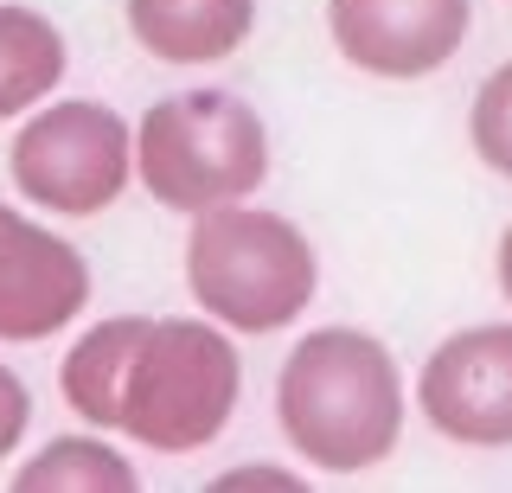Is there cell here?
I'll use <instances>...</instances> for the list:
<instances>
[{"label": "cell", "mask_w": 512, "mask_h": 493, "mask_svg": "<svg viewBox=\"0 0 512 493\" xmlns=\"http://www.w3.org/2000/svg\"><path fill=\"white\" fill-rule=\"evenodd\" d=\"M186 295L231 333H288L320 295V250L276 205H218L186 218Z\"/></svg>", "instance_id": "2"}, {"label": "cell", "mask_w": 512, "mask_h": 493, "mask_svg": "<svg viewBox=\"0 0 512 493\" xmlns=\"http://www.w3.org/2000/svg\"><path fill=\"white\" fill-rule=\"evenodd\" d=\"M493 282H500V301L512 308V218H506V231H500V250H493Z\"/></svg>", "instance_id": "16"}, {"label": "cell", "mask_w": 512, "mask_h": 493, "mask_svg": "<svg viewBox=\"0 0 512 493\" xmlns=\"http://www.w3.org/2000/svg\"><path fill=\"white\" fill-rule=\"evenodd\" d=\"M416 417L455 449H512V321H474L416 365Z\"/></svg>", "instance_id": "6"}, {"label": "cell", "mask_w": 512, "mask_h": 493, "mask_svg": "<svg viewBox=\"0 0 512 493\" xmlns=\"http://www.w3.org/2000/svg\"><path fill=\"white\" fill-rule=\"evenodd\" d=\"M269 122L237 90H173L135 116V173L141 193L180 218L256 199L269 186Z\"/></svg>", "instance_id": "3"}, {"label": "cell", "mask_w": 512, "mask_h": 493, "mask_svg": "<svg viewBox=\"0 0 512 493\" xmlns=\"http://www.w3.org/2000/svg\"><path fill=\"white\" fill-rule=\"evenodd\" d=\"M122 20L154 65L205 71L250 45L256 0H122Z\"/></svg>", "instance_id": "9"}, {"label": "cell", "mask_w": 512, "mask_h": 493, "mask_svg": "<svg viewBox=\"0 0 512 493\" xmlns=\"http://www.w3.org/2000/svg\"><path fill=\"white\" fill-rule=\"evenodd\" d=\"M237 404H244L237 333L212 314H154L128 365L116 436L148 455H199L231 429Z\"/></svg>", "instance_id": "4"}, {"label": "cell", "mask_w": 512, "mask_h": 493, "mask_svg": "<svg viewBox=\"0 0 512 493\" xmlns=\"http://www.w3.org/2000/svg\"><path fill=\"white\" fill-rule=\"evenodd\" d=\"M218 493H301L308 487V474L301 468H282V461H237V468H218L212 474Z\"/></svg>", "instance_id": "14"}, {"label": "cell", "mask_w": 512, "mask_h": 493, "mask_svg": "<svg viewBox=\"0 0 512 493\" xmlns=\"http://www.w3.org/2000/svg\"><path fill=\"white\" fill-rule=\"evenodd\" d=\"M13 487L20 493H135L141 468L122 455L116 429H64V436L39 442L20 468H13Z\"/></svg>", "instance_id": "12"}, {"label": "cell", "mask_w": 512, "mask_h": 493, "mask_svg": "<svg viewBox=\"0 0 512 493\" xmlns=\"http://www.w3.org/2000/svg\"><path fill=\"white\" fill-rule=\"evenodd\" d=\"M148 327H154V314H103L96 327H84L71 340V353L58 359V397L77 423H96V429L122 423L128 365H135Z\"/></svg>", "instance_id": "10"}, {"label": "cell", "mask_w": 512, "mask_h": 493, "mask_svg": "<svg viewBox=\"0 0 512 493\" xmlns=\"http://www.w3.org/2000/svg\"><path fill=\"white\" fill-rule=\"evenodd\" d=\"M26 429H32V391H26V378L0 359V461L20 455Z\"/></svg>", "instance_id": "15"}, {"label": "cell", "mask_w": 512, "mask_h": 493, "mask_svg": "<svg viewBox=\"0 0 512 493\" xmlns=\"http://www.w3.org/2000/svg\"><path fill=\"white\" fill-rule=\"evenodd\" d=\"M468 148L487 173H500L512 186V58L493 65L487 77L474 84V103H468Z\"/></svg>", "instance_id": "13"}, {"label": "cell", "mask_w": 512, "mask_h": 493, "mask_svg": "<svg viewBox=\"0 0 512 493\" xmlns=\"http://www.w3.org/2000/svg\"><path fill=\"white\" fill-rule=\"evenodd\" d=\"M474 33V0H327L340 65L378 84H423L448 71Z\"/></svg>", "instance_id": "7"}, {"label": "cell", "mask_w": 512, "mask_h": 493, "mask_svg": "<svg viewBox=\"0 0 512 493\" xmlns=\"http://www.w3.org/2000/svg\"><path fill=\"white\" fill-rule=\"evenodd\" d=\"M7 180L52 218H103L135 173V122L96 97H52L20 116L7 148Z\"/></svg>", "instance_id": "5"}, {"label": "cell", "mask_w": 512, "mask_h": 493, "mask_svg": "<svg viewBox=\"0 0 512 493\" xmlns=\"http://www.w3.org/2000/svg\"><path fill=\"white\" fill-rule=\"evenodd\" d=\"M90 257L45 218L0 199V346H39L90 308Z\"/></svg>", "instance_id": "8"}, {"label": "cell", "mask_w": 512, "mask_h": 493, "mask_svg": "<svg viewBox=\"0 0 512 493\" xmlns=\"http://www.w3.org/2000/svg\"><path fill=\"white\" fill-rule=\"evenodd\" d=\"M71 77V39L52 13L26 0H0V122H20L52 103Z\"/></svg>", "instance_id": "11"}, {"label": "cell", "mask_w": 512, "mask_h": 493, "mask_svg": "<svg viewBox=\"0 0 512 493\" xmlns=\"http://www.w3.org/2000/svg\"><path fill=\"white\" fill-rule=\"evenodd\" d=\"M416 385L397 353L365 327L327 321L308 327L282 353L276 372V423L282 442L320 474H372L397 455Z\"/></svg>", "instance_id": "1"}]
</instances>
